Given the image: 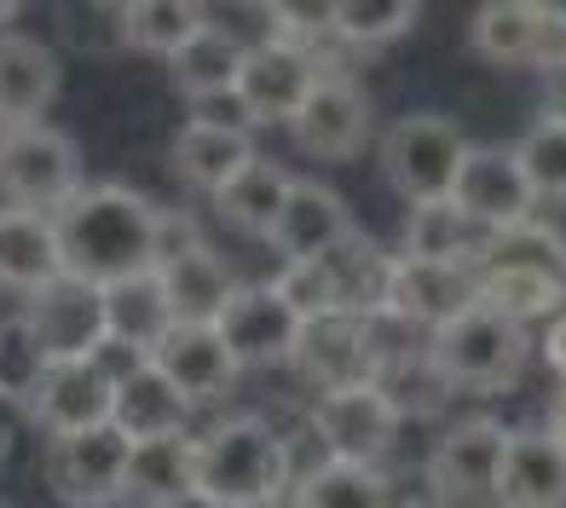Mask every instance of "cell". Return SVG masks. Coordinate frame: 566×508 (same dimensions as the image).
<instances>
[{
  "label": "cell",
  "mask_w": 566,
  "mask_h": 508,
  "mask_svg": "<svg viewBox=\"0 0 566 508\" xmlns=\"http://www.w3.org/2000/svg\"><path fill=\"white\" fill-rule=\"evenodd\" d=\"M537 75H544V121L566 127V53H555L549 64H537Z\"/></svg>",
  "instance_id": "74e56055"
},
{
  "label": "cell",
  "mask_w": 566,
  "mask_h": 508,
  "mask_svg": "<svg viewBox=\"0 0 566 508\" xmlns=\"http://www.w3.org/2000/svg\"><path fill=\"white\" fill-rule=\"evenodd\" d=\"M503 456H509V427L497 416H462V422H451L440 434V445L428 451V491H433V502L485 508L497 497Z\"/></svg>",
  "instance_id": "8992f818"
},
{
  "label": "cell",
  "mask_w": 566,
  "mask_h": 508,
  "mask_svg": "<svg viewBox=\"0 0 566 508\" xmlns=\"http://www.w3.org/2000/svg\"><path fill=\"white\" fill-rule=\"evenodd\" d=\"M544 427H549V434L566 445V381H560V393H555V411H549V422H544Z\"/></svg>",
  "instance_id": "ab89813d"
},
{
  "label": "cell",
  "mask_w": 566,
  "mask_h": 508,
  "mask_svg": "<svg viewBox=\"0 0 566 508\" xmlns=\"http://www.w3.org/2000/svg\"><path fill=\"white\" fill-rule=\"evenodd\" d=\"M186 416H191V404L179 399L145 359H134V364H127V375H116V416H111V427H122L134 445L139 440L186 434Z\"/></svg>",
  "instance_id": "4316f807"
},
{
  "label": "cell",
  "mask_w": 566,
  "mask_h": 508,
  "mask_svg": "<svg viewBox=\"0 0 566 508\" xmlns=\"http://www.w3.org/2000/svg\"><path fill=\"white\" fill-rule=\"evenodd\" d=\"M388 266L394 254H381L370 237H342L324 254L329 289H336V313L347 318H381V300H388Z\"/></svg>",
  "instance_id": "83f0119b"
},
{
  "label": "cell",
  "mask_w": 566,
  "mask_h": 508,
  "mask_svg": "<svg viewBox=\"0 0 566 508\" xmlns=\"http://www.w3.org/2000/svg\"><path fill=\"white\" fill-rule=\"evenodd\" d=\"M23 404H30V416L46 427V440L87 434V427H111V416H116V370L105 359L46 364Z\"/></svg>",
  "instance_id": "8fae6325"
},
{
  "label": "cell",
  "mask_w": 566,
  "mask_h": 508,
  "mask_svg": "<svg viewBox=\"0 0 566 508\" xmlns=\"http://www.w3.org/2000/svg\"><path fill=\"white\" fill-rule=\"evenodd\" d=\"M157 220L163 209L145 202L134 186H82L53 214L64 272L105 289L116 277H134L157 266Z\"/></svg>",
  "instance_id": "6da1fadb"
},
{
  "label": "cell",
  "mask_w": 566,
  "mask_h": 508,
  "mask_svg": "<svg viewBox=\"0 0 566 508\" xmlns=\"http://www.w3.org/2000/svg\"><path fill=\"white\" fill-rule=\"evenodd\" d=\"M150 370H157L168 388L179 393L197 411V404H214L231 393V381H238V359L226 352V341L214 336V324H174L163 347L145 359Z\"/></svg>",
  "instance_id": "2e32d148"
},
{
  "label": "cell",
  "mask_w": 566,
  "mask_h": 508,
  "mask_svg": "<svg viewBox=\"0 0 566 508\" xmlns=\"http://www.w3.org/2000/svg\"><path fill=\"white\" fill-rule=\"evenodd\" d=\"M18 329L30 336V347L41 352V364H64V359H98L105 347V307L98 289L82 277H53L46 289L23 295Z\"/></svg>",
  "instance_id": "52a82bcc"
},
{
  "label": "cell",
  "mask_w": 566,
  "mask_h": 508,
  "mask_svg": "<svg viewBox=\"0 0 566 508\" xmlns=\"http://www.w3.org/2000/svg\"><path fill=\"white\" fill-rule=\"evenodd\" d=\"M191 456L197 440L191 434H168V440H139L127 456V491L122 502L139 508H186L191 497Z\"/></svg>",
  "instance_id": "484cf974"
},
{
  "label": "cell",
  "mask_w": 566,
  "mask_h": 508,
  "mask_svg": "<svg viewBox=\"0 0 566 508\" xmlns=\"http://www.w3.org/2000/svg\"><path fill=\"white\" fill-rule=\"evenodd\" d=\"M474 53L492 64H549L555 59V7L492 0L474 12Z\"/></svg>",
  "instance_id": "603a6c76"
},
{
  "label": "cell",
  "mask_w": 566,
  "mask_h": 508,
  "mask_svg": "<svg viewBox=\"0 0 566 508\" xmlns=\"http://www.w3.org/2000/svg\"><path fill=\"white\" fill-rule=\"evenodd\" d=\"M290 134H295V145L306 150V157H318V162H347V157H358V150L370 145V134H376L370 93L358 87L353 75L324 70L318 87H313V98H306L301 116L290 121Z\"/></svg>",
  "instance_id": "5bb4252c"
},
{
  "label": "cell",
  "mask_w": 566,
  "mask_h": 508,
  "mask_svg": "<svg viewBox=\"0 0 566 508\" xmlns=\"http://www.w3.org/2000/svg\"><path fill=\"white\" fill-rule=\"evenodd\" d=\"M544 359H549V370L566 381V313L549 324V336H544Z\"/></svg>",
  "instance_id": "f35d334b"
},
{
  "label": "cell",
  "mask_w": 566,
  "mask_h": 508,
  "mask_svg": "<svg viewBox=\"0 0 566 508\" xmlns=\"http://www.w3.org/2000/svg\"><path fill=\"white\" fill-rule=\"evenodd\" d=\"M342 237H353L347 202L329 191L324 180H290V197H283V214H277L266 243L290 266H301V261H324V254L336 248Z\"/></svg>",
  "instance_id": "d6986e66"
},
{
  "label": "cell",
  "mask_w": 566,
  "mask_h": 508,
  "mask_svg": "<svg viewBox=\"0 0 566 508\" xmlns=\"http://www.w3.org/2000/svg\"><path fill=\"white\" fill-rule=\"evenodd\" d=\"M290 445L261 416H226L197 434L191 456V497L202 508H272L290 491Z\"/></svg>",
  "instance_id": "7a4b0ae2"
},
{
  "label": "cell",
  "mask_w": 566,
  "mask_h": 508,
  "mask_svg": "<svg viewBox=\"0 0 566 508\" xmlns=\"http://www.w3.org/2000/svg\"><path fill=\"white\" fill-rule=\"evenodd\" d=\"M399 411L394 399L376 388V381H347V388H329L313 399V434L324 440L329 463H365L381 468V456L399 440Z\"/></svg>",
  "instance_id": "9c48e42d"
},
{
  "label": "cell",
  "mask_w": 566,
  "mask_h": 508,
  "mask_svg": "<svg viewBox=\"0 0 566 508\" xmlns=\"http://www.w3.org/2000/svg\"><path fill=\"white\" fill-rule=\"evenodd\" d=\"M428 364L440 370L446 388H474V393H509L532 364V336L485 307H469L462 318L440 324L428 336Z\"/></svg>",
  "instance_id": "3957f363"
},
{
  "label": "cell",
  "mask_w": 566,
  "mask_h": 508,
  "mask_svg": "<svg viewBox=\"0 0 566 508\" xmlns=\"http://www.w3.org/2000/svg\"><path fill=\"white\" fill-rule=\"evenodd\" d=\"M509 150H514V162H521L532 197H566V127L560 121L537 116L521 134V145H509Z\"/></svg>",
  "instance_id": "8d00e7d4"
},
{
  "label": "cell",
  "mask_w": 566,
  "mask_h": 508,
  "mask_svg": "<svg viewBox=\"0 0 566 508\" xmlns=\"http://www.w3.org/2000/svg\"><path fill=\"white\" fill-rule=\"evenodd\" d=\"M417 18H422V7H410V0H336L329 7V41L388 46L417 30Z\"/></svg>",
  "instance_id": "d590c367"
},
{
  "label": "cell",
  "mask_w": 566,
  "mask_h": 508,
  "mask_svg": "<svg viewBox=\"0 0 566 508\" xmlns=\"http://www.w3.org/2000/svg\"><path fill=\"white\" fill-rule=\"evenodd\" d=\"M127 456L134 440L122 427H87L46 445V491L64 508H116L127 491Z\"/></svg>",
  "instance_id": "ba28073f"
},
{
  "label": "cell",
  "mask_w": 566,
  "mask_h": 508,
  "mask_svg": "<svg viewBox=\"0 0 566 508\" xmlns=\"http://www.w3.org/2000/svg\"><path fill=\"white\" fill-rule=\"evenodd\" d=\"M202 30H209V12L197 0H127L122 7V46L150 59H174Z\"/></svg>",
  "instance_id": "f546056e"
},
{
  "label": "cell",
  "mask_w": 566,
  "mask_h": 508,
  "mask_svg": "<svg viewBox=\"0 0 566 508\" xmlns=\"http://www.w3.org/2000/svg\"><path fill=\"white\" fill-rule=\"evenodd\" d=\"M480 307L497 313L509 324H532V318H560L566 313V284L544 272H480Z\"/></svg>",
  "instance_id": "836d02e7"
},
{
  "label": "cell",
  "mask_w": 566,
  "mask_h": 508,
  "mask_svg": "<svg viewBox=\"0 0 566 508\" xmlns=\"http://www.w3.org/2000/svg\"><path fill=\"white\" fill-rule=\"evenodd\" d=\"M214 336L238 359V370L290 364V352L301 341V313L277 295V284H238V295L214 318Z\"/></svg>",
  "instance_id": "9a60e30c"
},
{
  "label": "cell",
  "mask_w": 566,
  "mask_h": 508,
  "mask_svg": "<svg viewBox=\"0 0 566 508\" xmlns=\"http://www.w3.org/2000/svg\"><path fill=\"white\" fill-rule=\"evenodd\" d=\"M243 53H249V41H238L231 30H220V23L209 18V30L179 46L168 64H174V82H179L186 98H231V82H238V70H243Z\"/></svg>",
  "instance_id": "4dcf8cb0"
},
{
  "label": "cell",
  "mask_w": 566,
  "mask_h": 508,
  "mask_svg": "<svg viewBox=\"0 0 566 508\" xmlns=\"http://www.w3.org/2000/svg\"><path fill=\"white\" fill-rule=\"evenodd\" d=\"M53 277H64V248L53 214L35 209H0V289L35 295Z\"/></svg>",
  "instance_id": "7402d4cb"
},
{
  "label": "cell",
  "mask_w": 566,
  "mask_h": 508,
  "mask_svg": "<svg viewBox=\"0 0 566 508\" xmlns=\"http://www.w3.org/2000/svg\"><path fill=\"white\" fill-rule=\"evenodd\" d=\"M98 307H105V341L134 352V359H150V352L163 347V336L174 329V307H168V289H163L157 266L105 284L98 289Z\"/></svg>",
  "instance_id": "44dd1931"
},
{
  "label": "cell",
  "mask_w": 566,
  "mask_h": 508,
  "mask_svg": "<svg viewBox=\"0 0 566 508\" xmlns=\"http://www.w3.org/2000/svg\"><path fill=\"white\" fill-rule=\"evenodd\" d=\"M254 157H261V150H254L243 121H191V127H179V139H174V173L186 186L209 191V197H220Z\"/></svg>",
  "instance_id": "cb8c5ba5"
},
{
  "label": "cell",
  "mask_w": 566,
  "mask_h": 508,
  "mask_svg": "<svg viewBox=\"0 0 566 508\" xmlns=\"http://www.w3.org/2000/svg\"><path fill=\"white\" fill-rule=\"evenodd\" d=\"M290 364L301 375H313L318 393L347 388V381H376V329L370 318H347V313L306 318Z\"/></svg>",
  "instance_id": "e0dca14e"
},
{
  "label": "cell",
  "mask_w": 566,
  "mask_h": 508,
  "mask_svg": "<svg viewBox=\"0 0 566 508\" xmlns=\"http://www.w3.org/2000/svg\"><path fill=\"white\" fill-rule=\"evenodd\" d=\"M474 272H544L566 284V237L555 232L549 220H521L509 232H485L480 254H474Z\"/></svg>",
  "instance_id": "f1b7e54d"
},
{
  "label": "cell",
  "mask_w": 566,
  "mask_h": 508,
  "mask_svg": "<svg viewBox=\"0 0 566 508\" xmlns=\"http://www.w3.org/2000/svg\"><path fill=\"white\" fill-rule=\"evenodd\" d=\"M64 64L46 41L0 30V127H30L46 121V110L59 105Z\"/></svg>",
  "instance_id": "ac0fdd59"
},
{
  "label": "cell",
  "mask_w": 566,
  "mask_h": 508,
  "mask_svg": "<svg viewBox=\"0 0 566 508\" xmlns=\"http://www.w3.org/2000/svg\"><path fill=\"white\" fill-rule=\"evenodd\" d=\"M295 508H394V486L365 463H324L295 479Z\"/></svg>",
  "instance_id": "d6a6232c"
},
{
  "label": "cell",
  "mask_w": 566,
  "mask_h": 508,
  "mask_svg": "<svg viewBox=\"0 0 566 508\" xmlns=\"http://www.w3.org/2000/svg\"><path fill=\"white\" fill-rule=\"evenodd\" d=\"M82 191V150L53 121L0 127V197L7 209L59 214Z\"/></svg>",
  "instance_id": "277c9868"
},
{
  "label": "cell",
  "mask_w": 566,
  "mask_h": 508,
  "mask_svg": "<svg viewBox=\"0 0 566 508\" xmlns=\"http://www.w3.org/2000/svg\"><path fill=\"white\" fill-rule=\"evenodd\" d=\"M324 64L301 46H283V41H254L243 53V70L231 82V105L243 110V121H261V127H290L301 116V105L313 98Z\"/></svg>",
  "instance_id": "30bf717a"
},
{
  "label": "cell",
  "mask_w": 566,
  "mask_h": 508,
  "mask_svg": "<svg viewBox=\"0 0 566 508\" xmlns=\"http://www.w3.org/2000/svg\"><path fill=\"white\" fill-rule=\"evenodd\" d=\"M157 272H163L174 324H214L226 313V300L238 295V272L226 266L220 248H209V237L186 254H174V261H163Z\"/></svg>",
  "instance_id": "d4e9b609"
},
{
  "label": "cell",
  "mask_w": 566,
  "mask_h": 508,
  "mask_svg": "<svg viewBox=\"0 0 566 508\" xmlns=\"http://www.w3.org/2000/svg\"><path fill=\"white\" fill-rule=\"evenodd\" d=\"M485 508H492V502H485Z\"/></svg>",
  "instance_id": "60d3db41"
},
{
  "label": "cell",
  "mask_w": 566,
  "mask_h": 508,
  "mask_svg": "<svg viewBox=\"0 0 566 508\" xmlns=\"http://www.w3.org/2000/svg\"><path fill=\"white\" fill-rule=\"evenodd\" d=\"M462 157H469V139H462V127L440 110H410L381 134V173H388V186L410 202V209L446 202L451 186H457Z\"/></svg>",
  "instance_id": "5b68a950"
},
{
  "label": "cell",
  "mask_w": 566,
  "mask_h": 508,
  "mask_svg": "<svg viewBox=\"0 0 566 508\" xmlns=\"http://www.w3.org/2000/svg\"><path fill=\"white\" fill-rule=\"evenodd\" d=\"M290 180H295V173L283 168V162L254 157V162H249V168H243L214 202H220V214L238 225V232H249V237H272V225H277V214H283V197H290Z\"/></svg>",
  "instance_id": "1f68e13d"
},
{
  "label": "cell",
  "mask_w": 566,
  "mask_h": 508,
  "mask_svg": "<svg viewBox=\"0 0 566 508\" xmlns=\"http://www.w3.org/2000/svg\"><path fill=\"white\" fill-rule=\"evenodd\" d=\"M480 225H469L451 202H422L410 209V225H405V261H451V266H474L480 254Z\"/></svg>",
  "instance_id": "e575fe53"
},
{
  "label": "cell",
  "mask_w": 566,
  "mask_h": 508,
  "mask_svg": "<svg viewBox=\"0 0 566 508\" xmlns=\"http://www.w3.org/2000/svg\"><path fill=\"white\" fill-rule=\"evenodd\" d=\"M469 307H480V272H474V266L405 261V254H394L381 318H399V324H410V329H422V336H433L440 324L462 318Z\"/></svg>",
  "instance_id": "4fadbf2b"
},
{
  "label": "cell",
  "mask_w": 566,
  "mask_h": 508,
  "mask_svg": "<svg viewBox=\"0 0 566 508\" xmlns=\"http://www.w3.org/2000/svg\"><path fill=\"white\" fill-rule=\"evenodd\" d=\"M451 209L480 225V232H509L537 214V197L526 186L521 162H514L509 145H469V157L457 168V186H451Z\"/></svg>",
  "instance_id": "7c38bea8"
},
{
  "label": "cell",
  "mask_w": 566,
  "mask_h": 508,
  "mask_svg": "<svg viewBox=\"0 0 566 508\" xmlns=\"http://www.w3.org/2000/svg\"><path fill=\"white\" fill-rule=\"evenodd\" d=\"M497 508H566V445L549 427H509Z\"/></svg>",
  "instance_id": "ffe728a7"
}]
</instances>
